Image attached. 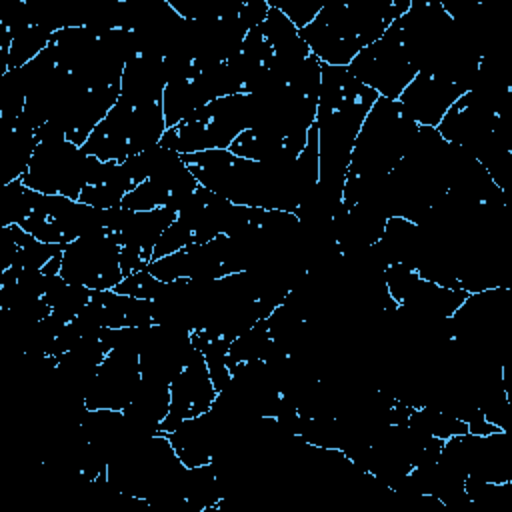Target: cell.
Masks as SVG:
<instances>
[{"instance_id": "obj_11", "label": "cell", "mask_w": 512, "mask_h": 512, "mask_svg": "<svg viewBox=\"0 0 512 512\" xmlns=\"http://www.w3.org/2000/svg\"><path fill=\"white\" fill-rule=\"evenodd\" d=\"M164 282H160L158 278H154L148 268L134 272L130 276H124V280L114 288V292L118 294H126V296H134V298H144V300H154L160 290H162Z\"/></svg>"}, {"instance_id": "obj_2", "label": "cell", "mask_w": 512, "mask_h": 512, "mask_svg": "<svg viewBox=\"0 0 512 512\" xmlns=\"http://www.w3.org/2000/svg\"><path fill=\"white\" fill-rule=\"evenodd\" d=\"M410 8L408 0L322 6L314 22L300 30L310 52L326 66H348L352 58L388 30Z\"/></svg>"}, {"instance_id": "obj_5", "label": "cell", "mask_w": 512, "mask_h": 512, "mask_svg": "<svg viewBox=\"0 0 512 512\" xmlns=\"http://www.w3.org/2000/svg\"><path fill=\"white\" fill-rule=\"evenodd\" d=\"M346 68L358 82L372 88L380 98L386 100H398L404 88L418 74L394 22L388 26L382 38L362 48Z\"/></svg>"}, {"instance_id": "obj_10", "label": "cell", "mask_w": 512, "mask_h": 512, "mask_svg": "<svg viewBox=\"0 0 512 512\" xmlns=\"http://www.w3.org/2000/svg\"><path fill=\"white\" fill-rule=\"evenodd\" d=\"M466 90L442 76L418 72L414 80L404 88L398 102L418 126L436 128L450 106Z\"/></svg>"}, {"instance_id": "obj_6", "label": "cell", "mask_w": 512, "mask_h": 512, "mask_svg": "<svg viewBox=\"0 0 512 512\" xmlns=\"http://www.w3.org/2000/svg\"><path fill=\"white\" fill-rule=\"evenodd\" d=\"M58 276L94 292L114 290L124 280L120 244L110 232L84 234L64 244Z\"/></svg>"}, {"instance_id": "obj_9", "label": "cell", "mask_w": 512, "mask_h": 512, "mask_svg": "<svg viewBox=\"0 0 512 512\" xmlns=\"http://www.w3.org/2000/svg\"><path fill=\"white\" fill-rule=\"evenodd\" d=\"M218 396L210 378L206 360L200 350H194L188 364L170 382V410L160 426V434L172 432L180 422L208 412Z\"/></svg>"}, {"instance_id": "obj_3", "label": "cell", "mask_w": 512, "mask_h": 512, "mask_svg": "<svg viewBox=\"0 0 512 512\" xmlns=\"http://www.w3.org/2000/svg\"><path fill=\"white\" fill-rule=\"evenodd\" d=\"M418 128L398 100L378 98L358 132L346 176H388L414 144Z\"/></svg>"}, {"instance_id": "obj_7", "label": "cell", "mask_w": 512, "mask_h": 512, "mask_svg": "<svg viewBox=\"0 0 512 512\" xmlns=\"http://www.w3.org/2000/svg\"><path fill=\"white\" fill-rule=\"evenodd\" d=\"M138 350L112 348L84 396L88 410H124L142 384Z\"/></svg>"}, {"instance_id": "obj_1", "label": "cell", "mask_w": 512, "mask_h": 512, "mask_svg": "<svg viewBox=\"0 0 512 512\" xmlns=\"http://www.w3.org/2000/svg\"><path fill=\"white\" fill-rule=\"evenodd\" d=\"M380 96L358 82L346 66L322 64L316 138H318V186L320 196L340 206L358 132L370 108Z\"/></svg>"}, {"instance_id": "obj_12", "label": "cell", "mask_w": 512, "mask_h": 512, "mask_svg": "<svg viewBox=\"0 0 512 512\" xmlns=\"http://www.w3.org/2000/svg\"><path fill=\"white\" fill-rule=\"evenodd\" d=\"M272 6H276L298 30H302L304 26H308L310 22H314V18L320 12V4H308V2H288V4H276L270 2Z\"/></svg>"}, {"instance_id": "obj_4", "label": "cell", "mask_w": 512, "mask_h": 512, "mask_svg": "<svg viewBox=\"0 0 512 512\" xmlns=\"http://www.w3.org/2000/svg\"><path fill=\"white\" fill-rule=\"evenodd\" d=\"M92 162L94 158L82 146L68 140H40L20 180L38 194L80 200L82 190L88 186Z\"/></svg>"}, {"instance_id": "obj_8", "label": "cell", "mask_w": 512, "mask_h": 512, "mask_svg": "<svg viewBox=\"0 0 512 512\" xmlns=\"http://www.w3.org/2000/svg\"><path fill=\"white\" fill-rule=\"evenodd\" d=\"M190 330L152 324L146 326L138 358L144 378L170 384L194 354Z\"/></svg>"}]
</instances>
